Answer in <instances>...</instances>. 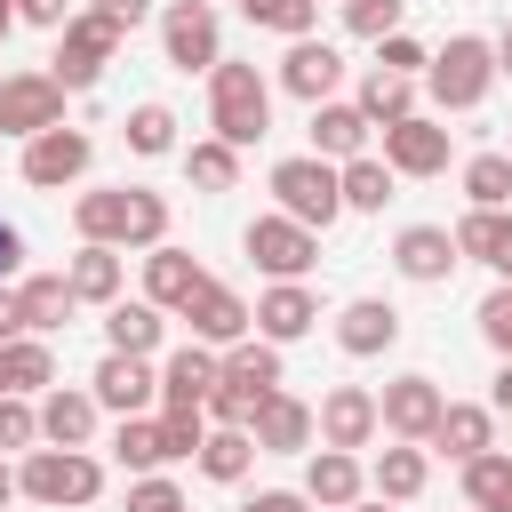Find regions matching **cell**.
Returning a JSON list of instances; mask_svg holds the SVG:
<instances>
[{
  "mask_svg": "<svg viewBox=\"0 0 512 512\" xmlns=\"http://www.w3.org/2000/svg\"><path fill=\"white\" fill-rule=\"evenodd\" d=\"M208 128H216L232 152L264 144V136H272V80H264L256 64L216 56V64H208Z\"/></svg>",
  "mask_w": 512,
  "mask_h": 512,
  "instance_id": "1",
  "label": "cell"
},
{
  "mask_svg": "<svg viewBox=\"0 0 512 512\" xmlns=\"http://www.w3.org/2000/svg\"><path fill=\"white\" fill-rule=\"evenodd\" d=\"M16 496H32V504H96L104 496V464L88 456V448H24V464H16Z\"/></svg>",
  "mask_w": 512,
  "mask_h": 512,
  "instance_id": "2",
  "label": "cell"
},
{
  "mask_svg": "<svg viewBox=\"0 0 512 512\" xmlns=\"http://www.w3.org/2000/svg\"><path fill=\"white\" fill-rule=\"evenodd\" d=\"M424 88H432L440 112H480L488 88H496V48H488L480 32H456V40L424 64Z\"/></svg>",
  "mask_w": 512,
  "mask_h": 512,
  "instance_id": "3",
  "label": "cell"
},
{
  "mask_svg": "<svg viewBox=\"0 0 512 512\" xmlns=\"http://www.w3.org/2000/svg\"><path fill=\"white\" fill-rule=\"evenodd\" d=\"M272 200H280V216H296V224L328 232V224L344 216L336 160H320V152H296V160H280V168H272Z\"/></svg>",
  "mask_w": 512,
  "mask_h": 512,
  "instance_id": "4",
  "label": "cell"
},
{
  "mask_svg": "<svg viewBox=\"0 0 512 512\" xmlns=\"http://www.w3.org/2000/svg\"><path fill=\"white\" fill-rule=\"evenodd\" d=\"M112 48H120V32H112L96 8H72V24L56 32V64H48V72H56V88H64V96H88V88L104 80Z\"/></svg>",
  "mask_w": 512,
  "mask_h": 512,
  "instance_id": "5",
  "label": "cell"
},
{
  "mask_svg": "<svg viewBox=\"0 0 512 512\" xmlns=\"http://www.w3.org/2000/svg\"><path fill=\"white\" fill-rule=\"evenodd\" d=\"M240 248H248V264L256 272H272V280H304L312 264H320V232L312 224H296V216H256L248 232H240Z\"/></svg>",
  "mask_w": 512,
  "mask_h": 512,
  "instance_id": "6",
  "label": "cell"
},
{
  "mask_svg": "<svg viewBox=\"0 0 512 512\" xmlns=\"http://www.w3.org/2000/svg\"><path fill=\"white\" fill-rule=\"evenodd\" d=\"M160 48L176 72H208L224 56V32H216V8L208 0H168L160 8Z\"/></svg>",
  "mask_w": 512,
  "mask_h": 512,
  "instance_id": "7",
  "label": "cell"
},
{
  "mask_svg": "<svg viewBox=\"0 0 512 512\" xmlns=\"http://www.w3.org/2000/svg\"><path fill=\"white\" fill-rule=\"evenodd\" d=\"M40 128H64L56 72H8L0 80V136H40Z\"/></svg>",
  "mask_w": 512,
  "mask_h": 512,
  "instance_id": "8",
  "label": "cell"
},
{
  "mask_svg": "<svg viewBox=\"0 0 512 512\" xmlns=\"http://www.w3.org/2000/svg\"><path fill=\"white\" fill-rule=\"evenodd\" d=\"M88 160H96V144H88L80 128H40V136H24V184H40V192L80 184Z\"/></svg>",
  "mask_w": 512,
  "mask_h": 512,
  "instance_id": "9",
  "label": "cell"
},
{
  "mask_svg": "<svg viewBox=\"0 0 512 512\" xmlns=\"http://www.w3.org/2000/svg\"><path fill=\"white\" fill-rule=\"evenodd\" d=\"M440 384L432 376H392L384 392H376V424L392 432V440H432V424H440Z\"/></svg>",
  "mask_w": 512,
  "mask_h": 512,
  "instance_id": "10",
  "label": "cell"
},
{
  "mask_svg": "<svg viewBox=\"0 0 512 512\" xmlns=\"http://www.w3.org/2000/svg\"><path fill=\"white\" fill-rule=\"evenodd\" d=\"M384 424H376V392L368 384H336L320 408H312V440L320 448H368Z\"/></svg>",
  "mask_w": 512,
  "mask_h": 512,
  "instance_id": "11",
  "label": "cell"
},
{
  "mask_svg": "<svg viewBox=\"0 0 512 512\" xmlns=\"http://www.w3.org/2000/svg\"><path fill=\"white\" fill-rule=\"evenodd\" d=\"M448 152H456V144H448V128H440V120H424V112H408V120H392V128H384V168H392V176H440V168H448Z\"/></svg>",
  "mask_w": 512,
  "mask_h": 512,
  "instance_id": "12",
  "label": "cell"
},
{
  "mask_svg": "<svg viewBox=\"0 0 512 512\" xmlns=\"http://www.w3.org/2000/svg\"><path fill=\"white\" fill-rule=\"evenodd\" d=\"M184 320H192V336H200V344H216V352H224V344H240V336L256 328V312L240 304V288H224V280H208V272H200V288L184 296Z\"/></svg>",
  "mask_w": 512,
  "mask_h": 512,
  "instance_id": "13",
  "label": "cell"
},
{
  "mask_svg": "<svg viewBox=\"0 0 512 512\" xmlns=\"http://www.w3.org/2000/svg\"><path fill=\"white\" fill-rule=\"evenodd\" d=\"M88 392H96V408H112V416H144L152 392H160V376H152L144 352H104L96 376H88Z\"/></svg>",
  "mask_w": 512,
  "mask_h": 512,
  "instance_id": "14",
  "label": "cell"
},
{
  "mask_svg": "<svg viewBox=\"0 0 512 512\" xmlns=\"http://www.w3.org/2000/svg\"><path fill=\"white\" fill-rule=\"evenodd\" d=\"M248 440H256V456H296V448H312V408L272 384V392L248 408Z\"/></svg>",
  "mask_w": 512,
  "mask_h": 512,
  "instance_id": "15",
  "label": "cell"
},
{
  "mask_svg": "<svg viewBox=\"0 0 512 512\" xmlns=\"http://www.w3.org/2000/svg\"><path fill=\"white\" fill-rule=\"evenodd\" d=\"M392 264H400V280H416V288H440L464 256H456V232L448 224H408L400 240H392Z\"/></svg>",
  "mask_w": 512,
  "mask_h": 512,
  "instance_id": "16",
  "label": "cell"
},
{
  "mask_svg": "<svg viewBox=\"0 0 512 512\" xmlns=\"http://www.w3.org/2000/svg\"><path fill=\"white\" fill-rule=\"evenodd\" d=\"M336 80H344V56L328 48V40H288V56H280V88L288 96H304V104H328L336 96Z\"/></svg>",
  "mask_w": 512,
  "mask_h": 512,
  "instance_id": "17",
  "label": "cell"
},
{
  "mask_svg": "<svg viewBox=\"0 0 512 512\" xmlns=\"http://www.w3.org/2000/svg\"><path fill=\"white\" fill-rule=\"evenodd\" d=\"M312 320H320V304H312L304 280H272L256 296V336L264 344H296V336H312Z\"/></svg>",
  "mask_w": 512,
  "mask_h": 512,
  "instance_id": "18",
  "label": "cell"
},
{
  "mask_svg": "<svg viewBox=\"0 0 512 512\" xmlns=\"http://www.w3.org/2000/svg\"><path fill=\"white\" fill-rule=\"evenodd\" d=\"M336 344H344L352 360H376V352L400 344V312H392L384 296H352V304L336 312Z\"/></svg>",
  "mask_w": 512,
  "mask_h": 512,
  "instance_id": "19",
  "label": "cell"
},
{
  "mask_svg": "<svg viewBox=\"0 0 512 512\" xmlns=\"http://www.w3.org/2000/svg\"><path fill=\"white\" fill-rule=\"evenodd\" d=\"M424 448H440V456H456V464H472L480 448H496V408H480V400H448Z\"/></svg>",
  "mask_w": 512,
  "mask_h": 512,
  "instance_id": "20",
  "label": "cell"
},
{
  "mask_svg": "<svg viewBox=\"0 0 512 512\" xmlns=\"http://www.w3.org/2000/svg\"><path fill=\"white\" fill-rule=\"evenodd\" d=\"M208 384H216V344H184V352H168L160 360V408H200L208 400Z\"/></svg>",
  "mask_w": 512,
  "mask_h": 512,
  "instance_id": "21",
  "label": "cell"
},
{
  "mask_svg": "<svg viewBox=\"0 0 512 512\" xmlns=\"http://www.w3.org/2000/svg\"><path fill=\"white\" fill-rule=\"evenodd\" d=\"M360 488H368V472H360L352 448H312V464H304V496L312 504L344 512V504H360Z\"/></svg>",
  "mask_w": 512,
  "mask_h": 512,
  "instance_id": "22",
  "label": "cell"
},
{
  "mask_svg": "<svg viewBox=\"0 0 512 512\" xmlns=\"http://www.w3.org/2000/svg\"><path fill=\"white\" fill-rule=\"evenodd\" d=\"M16 304H24V336H56V328L80 312V296H72L64 272H32V280H16Z\"/></svg>",
  "mask_w": 512,
  "mask_h": 512,
  "instance_id": "23",
  "label": "cell"
},
{
  "mask_svg": "<svg viewBox=\"0 0 512 512\" xmlns=\"http://www.w3.org/2000/svg\"><path fill=\"white\" fill-rule=\"evenodd\" d=\"M216 376H224L232 392L264 400V392L280 384V344H264V336H240V344H224V352H216Z\"/></svg>",
  "mask_w": 512,
  "mask_h": 512,
  "instance_id": "24",
  "label": "cell"
},
{
  "mask_svg": "<svg viewBox=\"0 0 512 512\" xmlns=\"http://www.w3.org/2000/svg\"><path fill=\"white\" fill-rule=\"evenodd\" d=\"M40 440H48V448H88V440H96V392L56 384V392L40 400Z\"/></svg>",
  "mask_w": 512,
  "mask_h": 512,
  "instance_id": "25",
  "label": "cell"
},
{
  "mask_svg": "<svg viewBox=\"0 0 512 512\" xmlns=\"http://www.w3.org/2000/svg\"><path fill=\"white\" fill-rule=\"evenodd\" d=\"M424 480H432V456H424V440H392V448L368 464V488H376L384 504H408V496H424Z\"/></svg>",
  "mask_w": 512,
  "mask_h": 512,
  "instance_id": "26",
  "label": "cell"
},
{
  "mask_svg": "<svg viewBox=\"0 0 512 512\" xmlns=\"http://www.w3.org/2000/svg\"><path fill=\"white\" fill-rule=\"evenodd\" d=\"M312 152L320 160H360L368 152V112L360 104H336V96L312 104Z\"/></svg>",
  "mask_w": 512,
  "mask_h": 512,
  "instance_id": "27",
  "label": "cell"
},
{
  "mask_svg": "<svg viewBox=\"0 0 512 512\" xmlns=\"http://www.w3.org/2000/svg\"><path fill=\"white\" fill-rule=\"evenodd\" d=\"M200 288V264L184 256V248H144V304H160V312H184V296Z\"/></svg>",
  "mask_w": 512,
  "mask_h": 512,
  "instance_id": "28",
  "label": "cell"
},
{
  "mask_svg": "<svg viewBox=\"0 0 512 512\" xmlns=\"http://www.w3.org/2000/svg\"><path fill=\"white\" fill-rule=\"evenodd\" d=\"M56 384V352H48V336H8L0 344V392H48Z\"/></svg>",
  "mask_w": 512,
  "mask_h": 512,
  "instance_id": "29",
  "label": "cell"
},
{
  "mask_svg": "<svg viewBox=\"0 0 512 512\" xmlns=\"http://www.w3.org/2000/svg\"><path fill=\"white\" fill-rule=\"evenodd\" d=\"M64 280H72L80 304H112L120 296V248L112 240H80V256L64 264Z\"/></svg>",
  "mask_w": 512,
  "mask_h": 512,
  "instance_id": "30",
  "label": "cell"
},
{
  "mask_svg": "<svg viewBox=\"0 0 512 512\" xmlns=\"http://www.w3.org/2000/svg\"><path fill=\"white\" fill-rule=\"evenodd\" d=\"M160 328H168V320H160V304H144V296H136V304H120V296L104 304V344H112V352H144V360H152V352H160Z\"/></svg>",
  "mask_w": 512,
  "mask_h": 512,
  "instance_id": "31",
  "label": "cell"
},
{
  "mask_svg": "<svg viewBox=\"0 0 512 512\" xmlns=\"http://www.w3.org/2000/svg\"><path fill=\"white\" fill-rule=\"evenodd\" d=\"M216 488H232V480H248V464H256V440H248V424H208V440H200V456H192Z\"/></svg>",
  "mask_w": 512,
  "mask_h": 512,
  "instance_id": "32",
  "label": "cell"
},
{
  "mask_svg": "<svg viewBox=\"0 0 512 512\" xmlns=\"http://www.w3.org/2000/svg\"><path fill=\"white\" fill-rule=\"evenodd\" d=\"M464 512H512V456L504 448H480L464 464Z\"/></svg>",
  "mask_w": 512,
  "mask_h": 512,
  "instance_id": "33",
  "label": "cell"
},
{
  "mask_svg": "<svg viewBox=\"0 0 512 512\" xmlns=\"http://www.w3.org/2000/svg\"><path fill=\"white\" fill-rule=\"evenodd\" d=\"M456 256H472V264L496 272V264L512 256V216H504V208H472V216L456 224Z\"/></svg>",
  "mask_w": 512,
  "mask_h": 512,
  "instance_id": "34",
  "label": "cell"
},
{
  "mask_svg": "<svg viewBox=\"0 0 512 512\" xmlns=\"http://www.w3.org/2000/svg\"><path fill=\"white\" fill-rule=\"evenodd\" d=\"M360 112H368V128H392V120H408V112H416V80L376 64V72L360 80Z\"/></svg>",
  "mask_w": 512,
  "mask_h": 512,
  "instance_id": "35",
  "label": "cell"
},
{
  "mask_svg": "<svg viewBox=\"0 0 512 512\" xmlns=\"http://www.w3.org/2000/svg\"><path fill=\"white\" fill-rule=\"evenodd\" d=\"M336 192H344V208L376 216V208L392 200V168H384L376 152H360V160H336Z\"/></svg>",
  "mask_w": 512,
  "mask_h": 512,
  "instance_id": "36",
  "label": "cell"
},
{
  "mask_svg": "<svg viewBox=\"0 0 512 512\" xmlns=\"http://www.w3.org/2000/svg\"><path fill=\"white\" fill-rule=\"evenodd\" d=\"M72 224H80V240H128V184H112V192H80L72 200Z\"/></svg>",
  "mask_w": 512,
  "mask_h": 512,
  "instance_id": "37",
  "label": "cell"
},
{
  "mask_svg": "<svg viewBox=\"0 0 512 512\" xmlns=\"http://www.w3.org/2000/svg\"><path fill=\"white\" fill-rule=\"evenodd\" d=\"M112 456H120L128 472H160V464H168L160 416H120V432H112Z\"/></svg>",
  "mask_w": 512,
  "mask_h": 512,
  "instance_id": "38",
  "label": "cell"
},
{
  "mask_svg": "<svg viewBox=\"0 0 512 512\" xmlns=\"http://www.w3.org/2000/svg\"><path fill=\"white\" fill-rule=\"evenodd\" d=\"M464 200L472 208H512V152H472L464 160Z\"/></svg>",
  "mask_w": 512,
  "mask_h": 512,
  "instance_id": "39",
  "label": "cell"
},
{
  "mask_svg": "<svg viewBox=\"0 0 512 512\" xmlns=\"http://www.w3.org/2000/svg\"><path fill=\"white\" fill-rule=\"evenodd\" d=\"M240 16L256 32H280V40H304L320 24V0H240Z\"/></svg>",
  "mask_w": 512,
  "mask_h": 512,
  "instance_id": "40",
  "label": "cell"
},
{
  "mask_svg": "<svg viewBox=\"0 0 512 512\" xmlns=\"http://www.w3.org/2000/svg\"><path fill=\"white\" fill-rule=\"evenodd\" d=\"M128 152L168 160V152H176V112H168V104H136V112H128Z\"/></svg>",
  "mask_w": 512,
  "mask_h": 512,
  "instance_id": "41",
  "label": "cell"
},
{
  "mask_svg": "<svg viewBox=\"0 0 512 512\" xmlns=\"http://www.w3.org/2000/svg\"><path fill=\"white\" fill-rule=\"evenodd\" d=\"M184 168H192V184H200V192H232V184H240V152H232L224 136L192 144V152H184Z\"/></svg>",
  "mask_w": 512,
  "mask_h": 512,
  "instance_id": "42",
  "label": "cell"
},
{
  "mask_svg": "<svg viewBox=\"0 0 512 512\" xmlns=\"http://www.w3.org/2000/svg\"><path fill=\"white\" fill-rule=\"evenodd\" d=\"M160 240H168V200L144 192V184H128V240L120 248H160Z\"/></svg>",
  "mask_w": 512,
  "mask_h": 512,
  "instance_id": "43",
  "label": "cell"
},
{
  "mask_svg": "<svg viewBox=\"0 0 512 512\" xmlns=\"http://www.w3.org/2000/svg\"><path fill=\"white\" fill-rule=\"evenodd\" d=\"M400 16H408V0H344L352 40H384V32H400Z\"/></svg>",
  "mask_w": 512,
  "mask_h": 512,
  "instance_id": "44",
  "label": "cell"
},
{
  "mask_svg": "<svg viewBox=\"0 0 512 512\" xmlns=\"http://www.w3.org/2000/svg\"><path fill=\"white\" fill-rule=\"evenodd\" d=\"M160 440H168V464H176V456H200L208 416H200V408H160Z\"/></svg>",
  "mask_w": 512,
  "mask_h": 512,
  "instance_id": "45",
  "label": "cell"
},
{
  "mask_svg": "<svg viewBox=\"0 0 512 512\" xmlns=\"http://www.w3.org/2000/svg\"><path fill=\"white\" fill-rule=\"evenodd\" d=\"M32 440H40V408L24 392H0V456L8 448H32Z\"/></svg>",
  "mask_w": 512,
  "mask_h": 512,
  "instance_id": "46",
  "label": "cell"
},
{
  "mask_svg": "<svg viewBox=\"0 0 512 512\" xmlns=\"http://www.w3.org/2000/svg\"><path fill=\"white\" fill-rule=\"evenodd\" d=\"M480 336L496 344V360H512V288H504V280H496L488 304H480Z\"/></svg>",
  "mask_w": 512,
  "mask_h": 512,
  "instance_id": "47",
  "label": "cell"
},
{
  "mask_svg": "<svg viewBox=\"0 0 512 512\" xmlns=\"http://www.w3.org/2000/svg\"><path fill=\"white\" fill-rule=\"evenodd\" d=\"M376 64H384V72H408V80H416V72L432 64V48H424V40H408V32H384V40H376Z\"/></svg>",
  "mask_w": 512,
  "mask_h": 512,
  "instance_id": "48",
  "label": "cell"
},
{
  "mask_svg": "<svg viewBox=\"0 0 512 512\" xmlns=\"http://www.w3.org/2000/svg\"><path fill=\"white\" fill-rule=\"evenodd\" d=\"M128 512H184V488L160 480V472H144V480L128 488Z\"/></svg>",
  "mask_w": 512,
  "mask_h": 512,
  "instance_id": "49",
  "label": "cell"
},
{
  "mask_svg": "<svg viewBox=\"0 0 512 512\" xmlns=\"http://www.w3.org/2000/svg\"><path fill=\"white\" fill-rule=\"evenodd\" d=\"M16 24H40V32H64V24H72V0H16Z\"/></svg>",
  "mask_w": 512,
  "mask_h": 512,
  "instance_id": "50",
  "label": "cell"
},
{
  "mask_svg": "<svg viewBox=\"0 0 512 512\" xmlns=\"http://www.w3.org/2000/svg\"><path fill=\"white\" fill-rule=\"evenodd\" d=\"M96 16H104L112 32H136V24L152 16V0H96Z\"/></svg>",
  "mask_w": 512,
  "mask_h": 512,
  "instance_id": "51",
  "label": "cell"
},
{
  "mask_svg": "<svg viewBox=\"0 0 512 512\" xmlns=\"http://www.w3.org/2000/svg\"><path fill=\"white\" fill-rule=\"evenodd\" d=\"M240 512H312V496H304V488H264V496H248Z\"/></svg>",
  "mask_w": 512,
  "mask_h": 512,
  "instance_id": "52",
  "label": "cell"
},
{
  "mask_svg": "<svg viewBox=\"0 0 512 512\" xmlns=\"http://www.w3.org/2000/svg\"><path fill=\"white\" fill-rule=\"evenodd\" d=\"M8 336H24V304H16V288L0 280V344H8Z\"/></svg>",
  "mask_w": 512,
  "mask_h": 512,
  "instance_id": "53",
  "label": "cell"
},
{
  "mask_svg": "<svg viewBox=\"0 0 512 512\" xmlns=\"http://www.w3.org/2000/svg\"><path fill=\"white\" fill-rule=\"evenodd\" d=\"M16 264H24V232H16V224H8V216H0V280H8V272H16Z\"/></svg>",
  "mask_w": 512,
  "mask_h": 512,
  "instance_id": "54",
  "label": "cell"
},
{
  "mask_svg": "<svg viewBox=\"0 0 512 512\" xmlns=\"http://www.w3.org/2000/svg\"><path fill=\"white\" fill-rule=\"evenodd\" d=\"M488 408H496V416H512V360L496 368V384H488Z\"/></svg>",
  "mask_w": 512,
  "mask_h": 512,
  "instance_id": "55",
  "label": "cell"
},
{
  "mask_svg": "<svg viewBox=\"0 0 512 512\" xmlns=\"http://www.w3.org/2000/svg\"><path fill=\"white\" fill-rule=\"evenodd\" d=\"M488 48H496V72H512V24H504V32L488 40Z\"/></svg>",
  "mask_w": 512,
  "mask_h": 512,
  "instance_id": "56",
  "label": "cell"
},
{
  "mask_svg": "<svg viewBox=\"0 0 512 512\" xmlns=\"http://www.w3.org/2000/svg\"><path fill=\"white\" fill-rule=\"evenodd\" d=\"M8 496H16V464L0 456V504H8Z\"/></svg>",
  "mask_w": 512,
  "mask_h": 512,
  "instance_id": "57",
  "label": "cell"
},
{
  "mask_svg": "<svg viewBox=\"0 0 512 512\" xmlns=\"http://www.w3.org/2000/svg\"><path fill=\"white\" fill-rule=\"evenodd\" d=\"M344 512H392V504H384V496H360V504H344Z\"/></svg>",
  "mask_w": 512,
  "mask_h": 512,
  "instance_id": "58",
  "label": "cell"
},
{
  "mask_svg": "<svg viewBox=\"0 0 512 512\" xmlns=\"http://www.w3.org/2000/svg\"><path fill=\"white\" fill-rule=\"evenodd\" d=\"M8 24H16V0H0V40H8Z\"/></svg>",
  "mask_w": 512,
  "mask_h": 512,
  "instance_id": "59",
  "label": "cell"
}]
</instances>
